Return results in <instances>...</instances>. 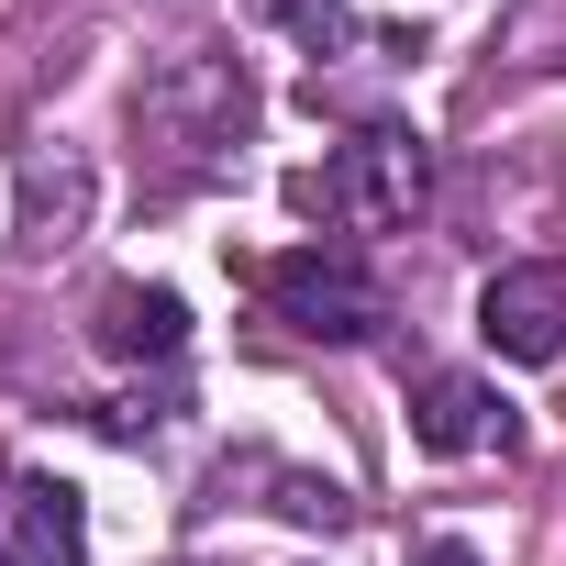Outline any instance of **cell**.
<instances>
[{
    "label": "cell",
    "mask_w": 566,
    "mask_h": 566,
    "mask_svg": "<svg viewBox=\"0 0 566 566\" xmlns=\"http://www.w3.org/2000/svg\"><path fill=\"white\" fill-rule=\"evenodd\" d=\"M290 200H301L312 222H334V233H400V222L433 200V145H422L411 123H367V134H345L323 167H301Z\"/></svg>",
    "instance_id": "obj_1"
},
{
    "label": "cell",
    "mask_w": 566,
    "mask_h": 566,
    "mask_svg": "<svg viewBox=\"0 0 566 566\" xmlns=\"http://www.w3.org/2000/svg\"><path fill=\"white\" fill-rule=\"evenodd\" d=\"M255 290H266L277 323L312 334V345H378V334H389V290L367 277L356 244H290V255L255 266Z\"/></svg>",
    "instance_id": "obj_2"
},
{
    "label": "cell",
    "mask_w": 566,
    "mask_h": 566,
    "mask_svg": "<svg viewBox=\"0 0 566 566\" xmlns=\"http://www.w3.org/2000/svg\"><path fill=\"white\" fill-rule=\"evenodd\" d=\"M134 123H145L156 145H189V178H200V167H222V145H244L255 90H244V67L189 56V67H156V78L134 90Z\"/></svg>",
    "instance_id": "obj_3"
},
{
    "label": "cell",
    "mask_w": 566,
    "mask_h": 566,
    "mask_svg": "<svg viewBox=\"0 0 566 566\" xmlns=\"http://www.w3.org/2000/svg\"><path fill=\"white\" fill-rule=\"evenodd\" d=\"M478 334L511 367H555L566 356V266H500L478 290Z\"/></svg>",
    "instance_id": "obj_4"
},
{
    "label": "cell",
    "mask_w": 566,
    "mask_h": 566,
    "mask_svg": "<svg viewBox=\"0 0 566 566\" xmlns=\"http://www.w3.org/2000/svg\"><path fill=\"white\" fill-rule=\"evenodd\" d=\"M411 444L422 455H500L511 444V400L489 378H467V367H433L411 389Z\"/></svg>",
    "instance_id": "obj_5"
},
{
    "label": "cell",
    "mask_w": 566,
    "mask_h": 566,
    "mask_svg": "<svg viewBox=\"0 0 566 566\" xmlns=\"http://www.w3.org/2000/svg\"><path fill=\"white\" fill-rule=\"evenodd\" d=\"M101 356H123V367H178L189 356V301L178 290H145V277H123V290H101Z\"/></svg>",
    "instance_id": "obj_6"
},
{
    "label": "cell",
    "mask_w": 566,
    "mask_h": 566,
    "mask_svg": "<svg viewBox=\"0 0 566 566\" xmlns=\"http://www.w3.org/2000/svg\"><path fill=\"white\" fill-rule=\"evenodd\" d=\"M12 555L23 566H90V511L67 478H23L12 489Z\"/></svg>",
    "instance_id": "obj_7"
},
{
    "label": "cell",
    "mask_w": 566,
    "mask_h": 566,
    "mask_svg": "<svg viewBox=\"0 0 566 566\" xmlns=\"http://www.w3.org/2000/svg\"><path fill=\"white\" fill-rule=\"evenodd\" d=\"M78 222H90V167L78 156H56V167L34 156L23 167V244H67Z\"/></svg>",
    "instance_id": "obj_8"
},
{
    "label": "cell",
    "mask_w": 566,
    "mask_h": 566,
    "mask_svg": "<svg viewBox=\"0 0 566 566\" xmlns=\"http://www.w3.org/2000/svg\"><path fill=\"white\" fill-rule=\"evenodd\" d=\"M255 12H266V23H290V34L312 45V56H323V45H356V34H367V23L345 12V0H255Z\"/></svg>",
    "instance_id": "obj_9"
},
{
    "label": "cell",
    "mask_w": 566,
    "mask_h": 566,
    "mask_svg": "<svg viewBox=\"0 0 566 566\" xmlns=\"http://www.w3.org/2000/svg\"><path fill=\"white\" fill-rule=\"evenodd\" d=\"M411 566H478V544H455V533H433V544H422Z\"/></svg>",
    "instance_id": "obj_10"
},
{
    "label": "cell",
    "mask_w": 566,
    "mask_h": 566,
    "mask_svg": "<svg viewBox=\"0 0 566 566\" xmlns=\"http://www.w3.org/2000/svg\"><path fill=\"white\" fill-rule=\"evenodd\" d=\"M0 566H23V555H12V544H0Z\"/></svg>",
    "instance_id": "obj_11"
}]
</instances>
